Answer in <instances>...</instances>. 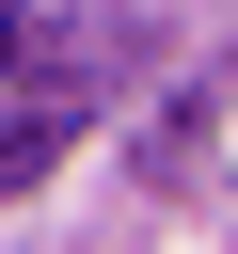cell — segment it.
I'll return each instance as SVG.
<instances>
[{
  "label": "cell",
  "mask_w": 238,
  "mask_h": 254,
  "mask_svg": "<svg viewBox=\"0 0 238 254\" xmlns=\"http://www.w3.org/2000/svg\"><path fill=\"white\" fill-rule=\"evenodd\" d=\"M0 64H16V16H0Z\"/></svg>",
  "instance_id": "cell-1"
}]
</instances>
